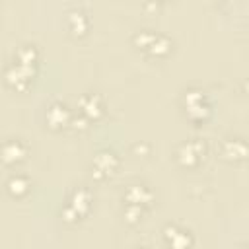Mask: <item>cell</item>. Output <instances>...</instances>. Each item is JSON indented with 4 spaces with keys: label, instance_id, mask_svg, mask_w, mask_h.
<instances>
[{
    "label": "cell",
    "instance_id": "4",
    "mask_svg": "<svg viewBox=\"0 0 249 249\" xmlns=\"http://www.w3.org/2000/svg\"><path fill=\"white\" fill-rule=\"evenodd\" d=\"M150 198H152V193H150L144 185H132L130 191H128V200H130L134 206L146 204Z\"/></svg>",
    "mask_w": 249,
    "mask_h": 249
},
{
    "label": "cell",
    "instance_id": "8",
    "mask_svg": "<svg viewBox=\"0 0 249 249\" xmlns=\"http://www.w3.org/2000/svg\"><path fill=\"white\" fill-rule=\"evenodd\" d=\"M68 16H70L68 19H70V23H72V29H74V31H78V33H82V31L86 29V25H88L86 14H84V12H80V10H72Z\"/></svg>",
    "mask_w": 249,
    "mask_h": 249
},
{
    "label": "cell",
    "instance_id": "7",
    "mask_svg": "<svg viewBox=\"0 0 249 249\" xmlns=\"http://www.w3.org/2000/svg\"><path fill=\"white\" fill-rule=\"evenodd\" d=\"M169 39L165 37V35H154V39H152V43L148 45V49H150V53H154V54H163V53H167L169 51Z\"/></svg>",
    "mask_w": 249,
    "mask_h": 249
},
{
    "label": "cell",
    "instance_id": "6",
    "mask_svg": "<svg viewBox=\"0 0 249 249\" xmlns=\"http://www.w3.org/2000/svg\"><path fill=\"white\" fill-rule=\"evenodd\" d=\"M72 204H70V208L74 210V214L76 216H80L82 214V208H88V204H89V195L86 193V191H76L74 193V196H72V200H70Z\"/></svg>",
    "mask_w": 249,
    "mask_h": 249
},
{
    "label": "cell",
    "instance_id": "2",
    "mask_svg": "<svg viewBox=\"0 0 249 249\" xmlns=\"http://www.w3.org/2000/svg\"><path fill=\"white\" fill-rule=\"evenodd\" d=\"M202 152H204V146H202L200 142H187V144H183L181 150H179V160H181L183 163L191 165L193 161H198V158L202 156Z\"/></svg>",
    "mask_w": 249,
    "mask_h": 249
},
{
    "label": "cell",
    "instance_id": "5",
    "mask_svg": "<svg viewBox=\"0 0 249 249\" xmlns=\"http://www.w3.org/2000/svg\"><path fill=\"white\" fill-rule=\"evenodd\" d=\"M47 117H49V121L53 123V124H62L64 121H66V117H68V111H66V107L62 105V103H53L51 107H49V111H47Z\"/></svg>",
    "mask_w": 249,
    "mask_h": 249
},
{
    "label": "cell",
    "instance_id": "9",
    "mask_svg": "<svg viewBox=\"0 0 249 249\" xmlns=\"http://www.w3.org/2000/svg\"><path fill=\"white\" fill-rule=\"evenodd\" d=\"M8 189H10L14 195H21V193L27 191V179L21 177V175H16V177H12V179L8 181Z\"/></svg>",
    "mask_w": 249,
    "mask_h": 249
},
{
    "label": "cell",
    "instance_id": "1",
    "mask_svg": "<svg viewBox=\"0 0 249 249\" xmlns=\"http://www.w3.org/2000/svg\"><path fill=\"white\" fill-rule=\"evenodd\" d=\"M2 154V160L8 161V163H14V161H19L23 156H25V146L19 142V140H10L2 146L0 150Z\"/></svg>",
    "mask_w": 249,
    "mask_h": 249
},
{
    "label": "cell",
    "instance_id": "10",
    "mask_svg": "<svg viewBox=\"0 0 249 249\" xmlns=\"http://www.w3.org/2000/svg\"><path fill=\"white\" fill-rule=\"evenodd\" d=\"M140 249H146V247H140Z\"/></svg>",
    "mask_w": 249,
    "mask_h": 249
},
{
    "label": "cell",
    "instance_id": "3",
    "mask_svg": "<svg viewBox=\"0 0 249 249\" xmlns=\"http://www.w3.org/2000/svg\"><path fill=\"white\" fill-rule=\"evenodd\" d=\"M117 165V158L115 154L111 152H101L97 158H95V171L97 173H103V175H109Z\"/></svg>",
    "mask_w": 249,
    "mask_h": 249
}]
</instances>
